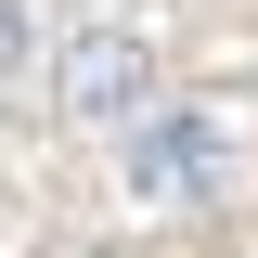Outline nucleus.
I'll list each match as a JSON object with an SVG mask.
<instances>
[{
	"label": "nucleus",
	"mask_w": 258,
	"mask_h": 258,
	"mask_svg": "<svg viewBox=\"0 0 258 258\" xmlns=\"http://www.w3.org/2000/svg\"><path fill=\"white\" fill-rule=\"evenodd\" d=\"M52 91H64V116H142V103H155V39H142V26H91V39H64Z\"/></svg>",
	"instance_id": "1"
},
{
	"label": "nucleus",
	"mask_w": 258,
	"mask_h": 258,
	"mask_svg": "<svg viewBox=\"0 0 258 258\" xmlns=\"http://www.w3.org/2000/svg\"><path fill=\"white\" fill-rule=\"evenodd\" d=\"M0 52H13V0H0Z\"/></svg>",
	"instance_id": "2"
}]
</instances>
